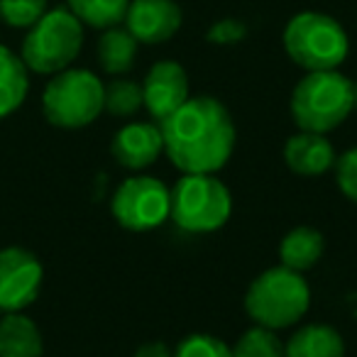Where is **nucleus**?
Segmentation results:
<instances>
[{
	"mask_svg": "<svg viewBox=\"0 0 357 357\" xmlns=\"http://www.w3.org/2000/svg\"><path fill=\"white\" fill-rule=\"evenodd\" d=\"M164 154L181 174H215L235 149V123L230 110L213 96H194L176 113L159 123Z\"/></svg>",
	"mask_w": 357,
	"mask_h": 357,
	"instance_id": "obj_1",
	"label": "nucleus"
},
{
	"mask_svg": "<svg viewBox=\"0 0 357 357\" xmlns=\"http://www.w3.org/2000/svg\"><path fill=\"white\" fill-rule=\"evenodd\" d=\"M311 306V289L301 272L284 267L264 269L252 279L245 294V311L255 326L269 331L291 328L306 316Z\"/></svg>",
	"mask_w": 357,
	"mask_h": 357,
	"instance_id": "obj_2",
	"label": "nucleus"
},
{
	"mask_svg": "<svg viewBox=\"0 0 357 357\" xmlns=\"http://www.w3.org/2000/svg\"><path fill=\"white\" fill-rule=\"evenodd\" d=\"M291 118L298 130L328 135L355 110L352 81L337 69L306 71L291 91Z\"/></svg>",
	"mask_w": 357,
	"mask_h": 357,
	"instance_id": "obj_3",
	"label": "nucleus"
},
{
	"mask_svg": "<svg viewBox=\"0 0 357 357\" xmlns=\"http://www.w3.org/2000/svg\"><path fill=\"white\" fill-rule=\"evenodd\" d=\"M169 196V218L184 233H215L233 215V196L215 174H184Z\"/></svg>",
	"mask_w": 357,
	"mask_h": 357,
	"instance_id": "obj_4",
	"label": "nucleus"
},
{
	"mask_svg": "<svg viewBox=\"0 0 357 357\" xmlns=\"http://www.w3.org/2000/svg\"><path fill=\"white\" fill-rule=\"evenodd\" d=\"M284 50L303 71H331L347 59L350 40L335 17L318 10L296 13L284 27Z\"/></svg>",
	"mask_w": 357,
	"mask_h": 357,
	"instance_id": "obj_5",
	"label": "nucleus"
},
{
	"mask_svg": "<svg viewBox=\"0 0 357 357\" xmlns=\"http://www.w3.org/2000/svg\"><path fill=\"white\" fill-rule=\"evenodd\" d=\"M84 47V25L69 8L47 10L35 25L30 27L22 42L20 59L27 71L54 76L69 69L81 54Z\"/></svg>",
	"mask_w": 357,
	"mask_h": 357,
	"instance_id": "obj_6",
	"label": "nucleus"
},
{
	"mask_svg": "<svg viewBox=\"0 0 357 357\" xmlns=\"http://www.w3.org/2000/svg\"><path fill=\"white\" fill-rule=\"evenodd\" d=\"M105 84L89 69H64L52 76L42 93L45 118L54 128L79 130L103 113Z\"/></svg>",
	"mask_w": 357,
	"mask_h": 357,
	"instance_id": "obj_7",
	"label": "nucleus"
},
{
	"mask_svg": "<svg viewBox=\"0 0 357 357\" xmlns=\"http://www.w3.org/2000/svg\"><path fill=\"white\" fill-rule=\"evenodd\" d=\"M172 196L157 176L135 174L115 189L110 211L120 228L130 233H147L169 218Z\"/></svg>",
	"mask_w": 357,
	"mask_h": 357,
	"instance_id": "obj_8",
	"label": "nucleus"
},
{
	"mask_svg": "<svg viewBox=\"0 0 357 357\" xmlns=\"http://www.w3.org/2000/svg\"><path fill=\"white\" fill-rule=\"evenodd\" d=\"M42 264L30 250L6 248L0 250V308L15 313L27 308L42 289Z\"/></svg>",
	"mask_w": 357,
	"mask_h": 357,
	"instance_id": "obj_9",
	"label": "nucleus"
},
{
	"mask_svg": "<svg viewBox=\"0 0 357 357\" xmlns=\"http://www.w3.org/2000/svg\"><path fill=\"white\" fill-rule=\"evenodd\" d=\"M144 108L157 123H164L172 113H176L189 96V74L178 61L162 59L149 66L142 84Z\"/></svg>",
	"mask_w": 357,
	"mask_h": 357,
	"instance_id": "obj_10",
	"label": "nucleus"
},
{
	"mask_svg": "<svg viewBox=\"0 0 357 357\" xmlns=\"http://www.w3.org/2000/svg\"><path fill=\"white\" fill-rule=\"evenodd\" d=\"M125 27L139 45H164L184 25L176 0H130Z\"/></svg>",
	"mask_w": 357,
	"mask_h": 357,
	"instance_id": "obj_11",
	"label": "nucleus"
},
{
	"mask_svg": "<svg viewBox=\"0 0 357 357\" xmlns=\"http://www.w3.org/2000/svg\"><path fill=\"white\" fill-rule=\"evenodd\" d=\"M115 162L130 172L152 167L164 154V137L159 123H128L120 128L110 144Z\"/></svg>",
	"mask_w": 357,
	"mask_h": 357,
	"instance_id": "obj_12",
	"label": "nucleus"
},
{
	"mask_svg": "<svg viewBox=\"0 0 357 357\" xmlns=\"http://www.w3.org/2000/svg\"><path fill=\"white\" fill-rule=\"evenodd\" d=\"M335 147L321 132L298 130L284 144V162L298 176H321L335 167Z\"/></svg>",
	"mask_w": 357,
	"mask_h": 357,
	"instance_id": "obj_13",
	"label": "nucleus"
},
{
	"mask_svg": "<svg viewBox=\"0 0 357 357\" xmlns=\"http://www.w3.org/2000/svg\"><path fill=\"white\" fill-rule=\"evenodd\" d=\"M326 252V238L311 225H296L279 243V264L294 272H308L318 264Z\"/></svg>",
	"mask_w": 357,
	"mask_h": 357,
	"instance_id": "obj_14",
	"label": "nucleus"
},
{
	"mask_svg": "<svg viewBox=\"0 0 357 357\" xmlns=\"http://www.w3.org/2000/svg\"><path fill=\"white\" fill-rule=\"evenodd\" d=\"M284 357H345V340L333 326L308 323L284 342Z\"/></svg>",
	"mask_w": 357,
	"mask_h": 357,
	"instance_id": "obj_15",
	"label": "nucleus"
},
{
	"mask_svg": "<svg viewBox=\"0 0 357 357\" xmlns=\"http://www.w3.org/2000/svg\"><path fill=\"white\" fill-rule=\"evenodd\" d=\"M45 342L35 321L20 311L0 318V357H42Z\"/></svg>",
	"mask_w": 357,
	"mask_h": 357,
	"instance_id": "obj_16",
	"label": "nucleus"
},
{
	"mask_svg": "<svg viewBox=\"0 0 357 357\" xmlns=\"http://www.w3.org/2000/svg\"><path fill=\"white\" fill-rule=\"evenodd\" d=\"M137 47L139 42L128 32V27H108L103 30V35L98 37V64L105 74L110 76H125L128 71H132L135 59H137Z\"/></svg>",
	"mask_w": 357,
	"mask_h": 357,
	"instance_id": "obj_17",
	"label": "nucleus"
},
{
	"mask_svg": "<svg viewBox=\"0 0 357 357\" xmlns=\"http://www.w3.org/2000/svg\"><path fill=\"white\" fill-rule=\"evenodd\" d=\"M30 76L27 66L13 50L0 45V118L15 113L27 98Z\"/></svg>",
	"mask_w": 357,
	"mask_h": 357,
	"instance_id": "obj_18",
	"label": "nucleus"
},
{
	"mask_svg": "<svg viewBox=\"0 0 357 357\" xmlns=\"http://www.w3.org/2000/svg\"><path fill=\"white\" fill-rule=\"evenodd\" d=\"M130 0H66V8L79 17L81 25L93 30L123 25Z\"/></svg>",
	"mask_w": 357,
	"mask_h": 357,
	"instance_id": "obj_19",
	"label": "nucleus"
},
{
	"mask_svg": "<svg viewBox=\"0 0 357 357\" xmlns=\"http://www.w3.org/2000/svg\"><path fill=\"white\" fill-rule=\"evenodd\" d=\"M144 108L142 84L132 79H120L115 76L103 91V110H108L115 118H132L135 113Z\"/></svg>",
	"mask_w": 357,
	"mask_h": 357,
	"instance_id": "obj_20",
	"label": "nucleus"
},
{
	"mask_svg": "<svg viewBox=\"0 0 357 357\" xmlns=\"http://www.w3.org/2000/svg\"><path fill=\"white\" fill-rule=\"evenodd\" d=\"M233 357H284V342L277 331L252 326L233 345Z\"/></svg>",
	"mask_w": 357,
	"mask_h": 357,
	"instance_id": "obj_21",
	"label": "nucleus"
},
{
	"mask_svg": "<svg viewBox=\"0 0 357 357\" xmlns=\"http://www.w3.org/2000/svg\"><path fill=\"white\" fill-rule=\"evenodd\" d=\"M47 13V0H0V20L17 30H30Z\"/></svg>",
	"mask_w": 357,
	"mask_h": 357,
	"instance_id": "obj_22",
	"label": "nucleus"
},
{
	"mask_svg": "<svg viewBox=\"0 0 357 357\" xmlns=\"http://www.w3.org/2000/svg\"><path fill=\"white\" fill-rule=\"evenodd\" d=\"M174 357H233V347L208 333H191L176 345Z\"/></svg>",
	"mask_w": 357,
	"mask_h": 357,
	"instance_id": "obj_23",
	"label": "nucleus"
},
{
	"mask_svg": "<svg viewBox=\"0 0 357 357\" xmlns=\"http://www.w3.org/2000/svg\"><path fill=\"white\" fill-rule=\"evenodd\" d=\"M335 184L347 201L357 204V147H350L335 159Z\"/></svg>",
	"mask_w": 357,
	"mask_h": 357,
	"instance_id": "obj_24",
	"label": "nucleus"
},
{
	"mask_svg": "<svg viewBox=\"0 0 357 357\" xmlns=\"http://www.w3.org/2000/svg\"><path fill=\"white\" fill-rule=\"evenodd\" d=\"M248 37V25L235 17H223V20L213 22L206 32V40L211 45H218V47H230V45H238Z\"/></svg>",
	"mask_w": 357,
	"mask_h": 357,
	"instance_id": "obj_25",
	"label": "nucleus"
},
{
	"mask_svg": "<svg viewBox=\"0 0 357 357\" xmlns=\"http://www.w3.org/2000/svg\"><path fill=\"white\" fill-rule=\"evenodd\" d=\"M132 357H174V352L169 350L164 342L152 340V342H144V345H139L137 350H135Z\"/></svg>",
	"mask_w": 357,
	"mask_h": 357,
	"instance_id": "obj_26",
	"label": "nucleus"
},
{
	"mask_svg": "<svg viewBox=\"0 0 357 357\" xmlns=\"http://www.w3.org/2000/svg\"><path fill=\"white\" fill-rule=\"evenodd\" d=\"M352 100H355V110H357V81H352Z\"/></svg>",
	"mask_w": 357,
	"mask_h": 357,
	"instance_id": "obj_27",
	"label": "nucleus"
},
{
	"mask_svg": "<svg viewBox=\"0 0 357 357\" xmlns=\"http://www.w3.org/2000/svg\"><path fill=\"white\" fill-rule=\"evenodd\" d=\"M0 318H3V308H0Z\"/></svg>",
	"mask_w": 357,
	"mask_h": 357,
	"instance_id": "obj_28",
	"label": "nucleus"
}]
</instances>
